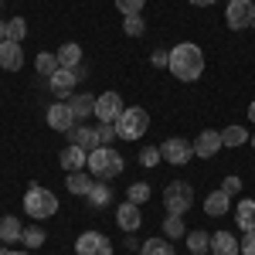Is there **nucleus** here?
Returning <instances> with one entry per match:
<instances>
[{"label": "nucleus", "mask_w": 255, "mask_h": 255, "mask_svg": "<svg viewBox=\"0 0 255 255\" xmlns=\"http://www.w3.org/2000/svg\"><path fill=\"white\" fill-rule=\"evenodd\" d=\"M184 235H187L184 218L180 215H167V221H163V238H184Z\"/></svg>", "instance_id": "29"}, {"label": "nucleus", "mask_w": 255, "mask_h": 255, "mask_svg": "<svg viewBox=\"0 0 255 255\" xmlns=\"http://www.w3.org/2000/svg\"><path fill=\"white\" fill-rule=\"evenodd\" d=\"M99 129V143L102 146H113V139H116V123H96Z\"/></svg>", "instance_id": "35"}, {"label": "nucleus", "mask_w": 255, "mask_h": 255, "mask_svg": "<svg viewBox=\"0 0 255 255\" xmlns=\"http://www.w3.org/2000/svg\"><path fill=\"white\" fill-rule=\"evenodd\" d=\"M242 255H255V232H245V238H238Z\"/></svg>", "instance_id": "37"}, {"label": "nucleus", "mask_w": 255, "mask_h": 255, "mask_svg": "<svg viewBox=\"0 0 255 255\" xmlns=\"http://www.w3.org/2000/svg\"><path fill=\"white\" fill-rule=\"evenodd\" d=\"M61 170L65 174H75V170H85V163H89V153L82 150V146H75V143H68L65 150H61Z\"/></svg>", "instance_id": "15"}, {"label": "nucleus", "mask_w": 255, "mask_h": 255, "mask_svg": "<svg viewBox=\"0 0 255 255\" xmlns=\"http://www.w3.org/2000/svg\"><path fill=\"white\" fill-rule=\"evenodd\" d=\"M116 225L123 228V232H136L139 225H143V215H139V204H133V201H123L116 211Z\"/></svg>", "instance_id": "16"}, {"label": "nucleus", "mask_w": 255, "mask_h": 255, "mask_svg": "<svg viewBox=\"0 0 255 255\" xmlns=\"http://www.w3.org/2000/svg\"><path fill=\"white\" fill-rule=\"evenodd\" d=\"M24 38H27V20L24 17H10L7 20V41H17L20 44Z\"/></svg>", "instance_id": "30"}, {"label": "nucleus", "mask_w": 255, "mask_h": 255, "mask_svg": "<svg viewBox=\"0 0 255 255\" xmlns=\"http://www.w3.org/2000/svg\"><path fill=\"white\" fill-rule=\"evenodd\" d=\"M55 58H58L61 68H79L82 65V48L75 44V41H65L58 51H55Z\"/></svg>", "instance_id": "21"}, {"label": "nucleus", "mask_w": 255, "mask_h": 255, "mask_svg": "<svg viewBox=\"0 0 255 255\" xmlns=\"http://www.w3.org/2000/svg\"><path fill=\"white\" fill-rule=\"evenodd\" d=\"M24 238V228H20V221L14 215L0 218V245H14V242H20Z\"/></svg>", "instance_id": "20"}, {"label": "nucleus", "mask_w": 255, "mask_h": 255, "mask_svg": "<svg viewBox=\"0 0 255 255\" xmlns=\"http://www.w3.org/2000/svg\"><path fill=\"white\" fill-rule=\"evenodd\" d=\"M0 68L3 72H20L24 68V48L17 41H0Z\"/></svg>", "instance_id": "12"}, {"label": "nucleus", "mask_w": 255, "mask_h": 255, "mask_svg": "<svg viewBox=\"0 0 255 255\" xmlns=\"http://www.w3.org/2000/svg\"><path fill=\"white\" fill-rule=\"evenodd\" d=\"M68 106H72V113H75V123H82V119H89L92 113H96V99L85 96V92H75V96H68Z\"/></svg>", "instance_id": "19"}, {"label": "nucleus", "mask_w": 255, "mask_h": 255, "mask_svg": "<svg viewBox=\"0 0 255 255\" xmlns=\"http://www.w3.org/2000/svg\"><path fill=\"white\" fill-rule=\"evenodd\" d=\"M85 170L96 177V180H113V177H119L123 170H126V160L119 157L113 146H99V150H92V153H89Z\"/></svg>", "instance_id": "2"}, {"label": "nucleus", "mask_w": 255, "mask_h": 255, "mask_svg": "<svg viewBox=\"0 0 255 255\" xmlns=\"http://www.w3.org/2000/svg\"><path fill=\"white\" fill-rule=\"evenodd\" d=\"M191 204H194V187L187 184V180H170L167 187H163V208L170 211V215H187L191 211Z\"/></svg>", "instance_id": "5"}, {"label": "nucleus", "mask_w": 255, "mask_h": 255, "mask_svg": "<svg viewBox=\"0 0 255 255\" xmlns=\"http://www.w3.org/2000/svg\"><path fill=\"white\" fill-rule=\"evenodd\" d=\"M146 129H150V113H146V109H139V106H133V109H123V116L116 119V136L126 139V143L139 139Z\"/></svg>", "instance_id": "3"}, {"label": "nucleus", "mask_w": 255, "mask_h": 255, "mask_svg": "<svg viewBox=\"0 0 255 255\" xmlns=\"http://www.w3.org/2000/svg\"><path fill=\"white\" fill-rule=\"evenodd\" d=\"M75 252L79 255H113V242L102 232H82L75 238Z\"/></svg>", "instance_id": "8"}, {"label": "nucleus", "mask_w": 255, "mask_h": 255, "mask_svg": "<svg viewBox=\"0 0 255 255\" xmlns=\"http://www.w3.org/2000/svg\"><path fill=\"white\" fill-rule=\"evenodd\" d=\"M187 3H194V7H211V3H218V0H187Z\"/></svg>", "instance_id": "40"}, {"label": "nucleus", "mask_w": 255, "mask_h": 255, "mask_svg": "<svg viewBox=\"0 0 255 255\" xmlns=\"http://www.w3.org/2000/svg\"><path fill=\"white\" fill-rule=\"evenodd\" d=\"M170 75L180 82H197L204 75V51L197 48L194 41H180L170 48Z\"/></svg>", "instance_id": "1"}, {"label": "nucleus", "mask_w": 255, "mask_h": 255, "mask_svg": "<svg viewBox=\"0 0 255 255\" xmlns=\"http://www.w3.org/2000/svg\"><path fill=\"white\" fill-rule=\"evenodd\" d=\"M252 27H255V20H252Z\"/></svg>", "instance_id": "46"}, {"label": "nucleus", "mask_w": 255, "mask_h": 255, "mask_svg": "<svg viewBox=\"0 0 255 255\" xmlns=\"http://www.w3.org/2000/svg\"><path fill=\"white\" fill-rule=\"evenodd\" d=\"M123 31H126L129 38H139V34L146 31V20H143V14H129V17H123Z\"/></svg>", "instance_id": "31"}, {"label": "nucleus", "mask_w": 255, "mask_h": 255, "mask_svg": "<svg viewBox=\"0 0 255 255\" xmlns=\"http://www.w3.org/2000/svg\"><path fill=\"white\" fill-rule=\"evenodd\" d=\"M136 160H139V167H157L163 157H160V146H143Z\"/></svg>", "instance_id": "34"}, {"label": "nucleus", "mask_w": 255, "mask_h": 255, "mask_svg": "<svg viewBox=\"0 0 255 255\" xmlns=\"http://www.w3.org/2000/svg\"><path fill=\"white\" fill-rule=\"evenodd\" d=\"M44 238H48V235L34 225V228H24V238H20V242H24L27 249H41V245H44Z\"/></svg>", "instance_id": "33"}, {"label": "nucleus", "mask_w": 255, "mask_h": 255, "mask_svg": "<svg viewBox=\"0 0 255 255\" xmlns=\"http://www.w3.org/2000/svg\"><path fill=\"white\" fill-rule=\"evenodd\" d=\"M0 255H3V249H0Z\"/></svg>", "instance_id": "45"}, {"label": "nucleus", "mask_w": 255, "mask_h": 255, "mask_svg": "<svg viewBox=\"0 0 255 255\" xmlns=\"http://www.w3.org/2000/svg\"><path fill=\"white\" fill-rule=\"evenodd\" d=\"M3 255H27V252H14V249H3Z\"/></svg>", "instance_id": "43"}, {"label": "nucleus", "mask_w": 255, "mask_h": 255, "mask_svg": "<svg viewBox=\"0 0 255 255\" xmlns=\"http://www.w3.org/2000/svg\"><path fill=\"white\" fill-rule=\"evenodd\" d=\"M204 211L211 218H221L232 211V194H225V191H211V194L204 197Z\"/></svg>", "instance_id": "18"}, {"label": "nucleus", "mask_w": 255, "mask_h": 255, "mask_svg": "<svg viewBox=\"0 0 255 255\" xmlns=\"http://www.w3.org/2000/svg\"><path fill=\"white\" fill-rule=\"evenodd\" d=\"M153 68H167V65H170V51H163V48H160V51H153Z\"/></svg>", "instance_id": "39"}, {"label": "nucleus", "mask_w": 255, "mask_h": 255, "mask_svg": "<svg viewBox=\"0 0 255 255\" xmlns=\"http://www.w3.org/2000/svg\"><path fill=\"white\" fill-rule=\"evenodd\" d=\"M184 238H187V249H191L194 255H204L208 249H211V235H208V232H201V228H194V232H187Z\"/></svg>", "instance_id": "26"}, {"label": "nucleus", "mask_w": 255, "mask_h": 255, "mask_svg": "<svg viewBox=\"0 0 255 255\" xmlns=\"http://www.w3.org/2000/svg\"><path fill=\"white\" fill-rule=\"evenodd\" d=\"M139 255H177L174 245L167 242V238H146L143 245H139Z\"/></svg>", "instance_id": "25"}, {"label": "nucleus", "mask_w": 255, "mask_h": 255, "mask_svg": "<svg viewBox=\"0 0 255 255\" xmlns=\"http://www.w3.org/2000/svg\"><path fill=\"white\" fill-rule=\"evenodd\" d=\"M89 204H92V208H106V204H113V191H109L106 180H99L96 187L89 191Z\"/></svg>", "instance_id": "28"}, {"label": "nucleus", "mask_w": 255, "mask_h": 255, "mask_svg": "<svg viewBox=\"0 0 255 255\" xmlns=\"http://www.w3.org/2000/svg\"><path fill=\"white\" fill-rule=\"evenodd\" d=\"M79 72L75 68H58L51 79H48V85H51V92H55V99H68L75 96V85H79Z\"/></svg>", "instance_id": "11"}, {"label": "nucleus", "mask_w": 255, "mask_h": 255, "mask_svg": "<svg viewBox=\"0 0 255 255\" xmlns=\"http://www.w3.org/2000/svg\"><path fill=\"white\" fill-rule=\"evenodd\" d=\"M235 221H238V228H242V232H255V201H252V197L238 201Z\"/></svg>", "instance_id": "23"}, {"label": "nucleus", "mask_w": 255, "mask_h": 255, "mask_svg": "<svg viewBox=\"0 0 255 255\" xmlns=\"http://www.w3.org/2000/svg\"><path fill=\"white\" fill-rule=\"evenodd\" d=\"M211 255H242V245L232 232H215L211 235Z\"/></svg>", "instance_id": "17"}, {"label": "nucleus", "mask_w": 255, "mask_h": 255, "mask_svg": "<svg viewBox=\"0 0 255 255\" xmlns=\"http://www.w3.org/2000/svg\"><path fill=\"white\" fill-rule=\"evenodd\" d=\"M249 119H252V123H255V102H252V106H249Z\"/></svg>", "instance_id": "42"}, {"label": "nucleus", "mask_w": 255, "mask_h": 255, "mask_svg": "<svg viewBox=\"0 0 255 255\" xmlns=\"http://www.w3.org/2000/svg\"><path fill=\"white\" fill-rule=\"evenodd\" d=\"M126 201H133V204H146L150 201V184H129V191H126Z\"/></svg>", "instance_id": "32"}, {"label": "nucleus", "mask_w": 255, "mask_h": 255, "mask_svg": "<svg viewBox=\"0 0 255 255\" xmlns=\"http://www.w3.org/2000/svg\"><path fill=\"white\" fill-rule=\"evenodd\" d=\"M249 143H252V146H255V133H252V139H249Z\"/></svg>", "instance_id": "44"}, {"label": "nucleus", "mask_w": 255, "mask_h": 255, "mask_svg": "<svg viewBox=\"0 0 255 255\" xmlns=\"http://www.w3.org/2000/svg\"><path fill=\"white\" fill-rule=\"evenodd\" d=\"M221 191H225V194H232V197H235L238 191H242V180H238L235 174H232V177H225V184H221Z\"/></svg>", "instance_id": "38"}, {"label": "nucleus", "mask_w": 255, "mask_h": 255, "mask_svg": "<svg viewBox=\"0 0 255 255\" xmlns=\"http://www.w3.org/2000/svg\"><path fill=\"white\" fill-rule=\"evenodd\" d=\"M48 126L58 129V133H68V129L79 126V123H75V113H72V106H68V99H58V102L48 106Z\"/></svg>", "instance_id": "9"}, {"label": "nucleus", "mask_w": 255, "mask_h": 255, "mask_svg": "<svg viewBox=\"0 0 255 255\" xmlns=\"http://www.w3.org/2000/svg\"><path fill=\"white\" fill-rule=\"evenodd\" d=\"M221 150V133H215V129H201L194 139V157L201 160H211Z\"/></svg>", "instance_id": "13"}, {"label": "nucleus", "mask_w": 255, "mask_h": 255, "mask_svg": "<svg viewBox=\"0 0 255 255\" xmlns=\"http://www.w3.org/2000/svg\"><path fill=\"white\" fill-rule=\"evenodd\" d=\"M123 116V99L119 92H102L96 96V119L99 123H116Z\"/></svg>", "instance_id": "10"}, {"label": "nucleus", "mask_w": 255, "mask_h": 255, "mask_svg": "<svg viewBox=\"0 0 255 255\" xmlns=\"http://www.w3.org/2000/svg\"><path fill=\"white\" fill-rule=\"evenodd\" d=\"M255 20V3L252 0H228V10H225V24L232 31H245L252 27Z\"/></svg>", "instance_id": "6"}, {"label": "nucleus", "mask_w": 255, "mask_h": 255, "mask_svg": "<svg viewBox=\"0 0 255 255\" xmlns=\"http://www.w3.org/2000/svg\"><path fill=\"white\" fill-rule=\"evenodd\" d=\"M249 139H252V133H249L245 126H228V129L221 133V146H232V150H235V146H245Z\"/></svg>", "instance_id": "24"}, {"label": "nucleus", "mask_w": 255, "mask_h": 255, "mask_svg": "<svg viewBox=\"0 0 255 255\" xmlns=\"http://www.w3.org/2000/svg\"><path fill=\"white\" fill-rule=\"evenodd\" d=\"M68 139H72L75 146H82L85 153H92V150L102 146V143H99V129L96 126H82V123L75 126V129H68Z\"/></svg>", "instance_id": "14"}, {"label": "nucleus", "mask_w": 255, "mask_h": 255, "mask_svg": "<svg viewBox=\"0 0 255 255\" xmlns=\"http://www.w3.org/2000/svg\"><path fill=\"white\" fill-rule=\"evenodd\" d=\"M116 7H119L123 17H129V14H139L146 7V0H116Z\"/></svg>", "instance_id": "36"}, {"label": "nucleus", "mask_w": 255, "mask_h": 255, "mask_svg": "<svg viewBox=\"0 0 255 255\" xmlns=\"http://www.w3.org/2000/svg\"><path fill=\"white\" fill-rule=\"evenodd\" d=\"M0 41H7V20L0 17Z\"/></svg>", "instance_id": "41"}, {"label": "nucleus", "mask_w": 255, "mask_h": 255, "mask_svg": "<svg viewBox=\"0 0 255 255\" xmlns=\"http://www.w3.org/2000/svg\"><path fill=\"white\" fill-rule=\"evenodd\" d=\"M65 184H68V194H79V197H89V191L96 187L89 170H75V174H68V180H65Z\"/></svg>", "instance_id": "22"}, {"label": "nucleus", "mask_w": 255, "mask_h": 255, "mask_svg": "<svg viewBox=\"0 0 255 255\" xmlns=\"http://www.w3.org/2000/svg\"><path fill=\"white\" fill-rule=\"evenodd\" d=\"M160 157L167 160V163H174V167H184L187 160L194 157V143H187V139H180V136H170L160 143Z\"/></svg>", "instance_id": "7"}, {"label": "nucleus", "mask_w": 255, "mask_h": 255, "mask_svg": "<svg viewBox=\"0 0 255 255\" xmlns=\"http://www.w3.org/2000/svg\"><path fill=\"white\" fill-rule=\"evenodd\" d=\"M58 68H61L58 58H55V55H48V51H41L38 58H34V72H38V75H44V79H51Z\"/></svg>", "instance_id": "27"}, {"label": "nucleus", "mask_w": 255, "mask_h": 255, "mask_svg": "<svg viewBox=\"0 0 255 255\" xmlns=\"http://www.w3.org/2000/svg\"><path fill=\"white\" fill-rule=\"evenodd\" d=\"M24 211L34 218V221H44V218H51L55 211H58V197L51 194L48 187H31L27 194H24Z\"/></svg>", "instance_id": "4"}]
</instances>
